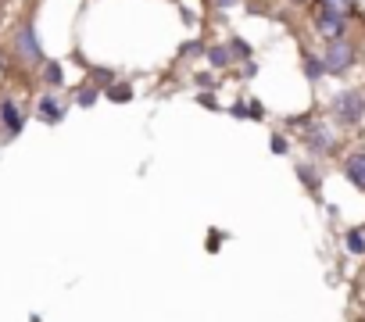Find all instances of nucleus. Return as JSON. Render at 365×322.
<instances>
[{
	"label": "nucleus",
	"mask_w": 365,
	"mask_h": 322,
	"mask_svg": "<svg viewBox=\"0 0 365 322\" xmlns=\"http://www.w3.org/2000/svg\"><path fill=\"white\" fill-rule=\"evenodd\" d=\"M287 4H308V0H287Z\"/></svg>",
	"instance_id": "obj_18"
},
{
	"label": "nucleus",
	"mask_w": 365,
	"mask_h": 322,
	"mask_svg": "<svg viewBox=\"0 0 365 322\" xmlns=\"http://www.w3.org/2000/svg\"><path fill=\"white\" fill-rule=\"evenodd\" d=\"M15 54L26 65H40L43 61V51H40V40H36V26L33 22H22L19 26V33H15Z\"/></svg>",
	"instance_id": "obj_1"
},
{
	"label": "nucleus",
	"mask_w": 365,
	"mask_h": 322,
	"mask_svg": "<svg viewBox=\"0 0 365 322\" xmlns=\"http://www.w3.org/2000/svg\"><path fill=\"white\" fill-rule=\"evenodd\" d=\"M230 47H233V51H237V58H251V47H247V43H244V40H233V43H230Z\"/></svg>",
	"instance_id": "obj_14"
},
{
	"label": "nucleus",
	"mask_w": 365,
	"mask_h": 322,
	"mask_svg": "<svg viewBox=\"0 0 365 322\" xmlns=\"http://www.w3.org/2000/svg\"><path fill=\"white\" fill-rule=\"evenodd\" d=\"M108 93H111L115 100H129V86H115V90L108 86Z\"/></svg>",
	"instance_id": "obj_16"
},
{
	"label": "nucleus",
	"mask_w": 365,
	"mask_h": 322,
	"mask_svg": "<svg viewBox=\"0 0 365 322\" xmlns=\"http://www.w3.org/2000/svg\"><path fill=\"white\" fill-rule=\"evenodd\" d=\"M93 100H97V90H93V86L79 90V104H93Z\"/></svg>",
	"instance_id": "obj_15"
},
{
	"label": "nucleus",
	"mask_w": 365,
	"mask_h": 322,
	"mask_svg": "<svg viewBox=\"0 0 365 322\" xmlns=\"http://www.w3.org/2000/svg\"><path fill=\"white\" fill-rule=\"evenodd\" d=\"M61 115H65V111H61L58 97H43V100H40V118H43V122H61Z\"/></svg>",
	"instance_id": "obj_7"
},
{
	"label": "nucleus",
	"mask_w": 365,
	"mask_h": 322,
	"mask_svg": "<svg viewBox=\"0 0 365 322\" xmlns=\"http://www.w3.org/2000/svg\"><path fill=\"white\" fill-rule=\"evenodd\" d=\"M344 172H347V180H351L358 190H365V150H358V154H351V157H347Z\"/></svg>",
	"instance_id": "obj_5"
},
{
	"label": "nucleus",
	"mask_w": 365,
	"mask_h": 322,
	"mask_svg": "<svg viewBox=\"0 0 365 322\" xmlns=\"http://www.w3.org/2000/svg\"><path fill=\"white\" fill-rule=\"evenodd\" d=\"M43 83L47 86H61V65L58 61H47L43 65Z\"/></svg>",
	"instance_id": "obj_9"
},
{
	"label": "nucleus",
	"mask_w": 365,
	"mask_h": 322,
	"mask_svg": "<svg viewBox=\"0 0 365 322\" xmlns=\"http://www.w3.org/2000/svg\"><path fill=\"white\" fill-rule=\"evenodd\" d=\"M308 143H312L315 150H329V147H333V143L326 140V133H322V129H312V133H308Z\"/></svg>",
	"instance_id": "obj_11"
},
{
	"label": "nucleus",
	"mask_w": 365,
	"mask_h": 322,
	"mask_svg": "<svg viewBox=\"0 0 365 322\" xmlns=\"http://www.w3.org/2000/svg\"><path fill=\"white\" fill-rule=\"evenodd\" d=\"M347 247L354 251V254H365V237L354 229V233H347Z\"/></svg>",
	"instance_id": "obj_12"
},
{
	"label": "nucleus",
	"mask_w": 365,
	"mask_h": 322,
	"mask_svg": "<svg viewBox=\"0 0 365 322\" xmlns=\"http://www.w3.org/2000/svg\"><path fill=\"white\" fill-rule=\"evenodd\" d=\"M0 118H4L8 133H19V129H22V115H19V104H15V100H4V104H0Z\"/></svg>",
	"instance_id": "obj_6"
},
{
	"label": "nucleus",
	"mask_w": 365,
	"mask_h": 322,
	"mask_svg": "<svg viewBox=\"0 0 365 322\" xmlns=\"http://www.w3.org/2000/svg\"><path fill=\"white\" fill-rule=\"evenodd\" d=\"M333 115L340 118V122H358L361 115H365V97L358 93V90H344L336 100H333Z\"/></svg>",
	"instance_id": "obj_4"
},
{
	"label": "nucleus",
	"mask_w": 365,
	"mask_h": 322,
	"mask_svg": "<svg viewBox=\"0 0 365 322\" xmlns=\"http://www.w3.org/2000/svg\"><path fill=\"white\" fill-rule=\"evenodd\" d=\"M315 33L319 36H326V40H344V33H347V15H336V11H329V8H315Z\"/></svg>",
	"instance_id": "obj_3"
},
{
	"label": "nucleus",
	"mask_w": 365,
	"mask_h": 322,
	"mask_svg": "<svg viewBox=\"0 0 365 322\" xmlns=\"http://www.w3.org/2000/svg\"><path fill=\"white\" fill-rule=\"evenodd\" d=\"M322 8H329V11H336V15H351L354 11V0H319Z\"/></svg>",
	"instance_id": "obj_10"
},
{
	"label": "nucleus",
	"mask_w": 365,
	"mask_h": 322,
	"mask_svg": "<svg viewBox=\"0 0 365 322\" xmlns=\"http://www.w3.org/2000/svg\"><path fill=\"white\" fill-rule=\"evenodd\" d=\"M215 4H219V8H233V4H237V0H215Z\"/></svg>",
	"instance_id": "obj_17"
},
{
	"label": "nucleus",
	"mask_w": 365,
	"mask_h": 322,
	"mask_svg": "<svg viewBox=\"0 0 365 322\" xmlns=\"http://www.w3.org/2000/svg\"><path fill=\"white\" fill-rule=\"evenodd\" d=\"M304 72H308V79H319V76H322L326 68H322V61H315V58H308V61H304Z\"/></svg>",
	"instance_id": "obj_13"
},
{
	"label": "nucleus",
	"mask_w": 365,
	"mask_h": 322,
	"mask_svg": "<svg viewBox=\"0 0 365 322\" xmlns=\"http://www.w3.org/2000/svg\"><path fill=\"white\" fill-rule=\"evenodd\" d=\"M208 58H212V65H215V68H226V65L233 61V54H230V47H226V43L212 47V51H208Z\"/></svg>",
	"instance_id": "obj_8"
},
{
	"label": "nucleus",
	"mask_w": 365,
	"mask_h": 322,
	"mask_svg": "<svg viewBox=\"0 0 365 322\" xmlns=\"http://www.w3.org/2000/svg\"><path fill=\"white\" fill-rule=\"evenodd\" d=\"M354 47L347 43V40H329L326 43V51H322V68L326 72H347L351 65H354Z\"/></svg>",
	"instance_id": "obj_2"
}]
</instances>
